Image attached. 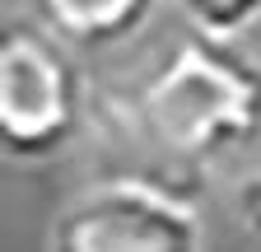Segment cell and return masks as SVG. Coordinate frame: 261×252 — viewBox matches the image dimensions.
<instances>
[{"instance_id":"6da1fadb","label":"cell","mask_w":261,"mask_h":252,"mask_svg":"<svg viewBox=\"0 0 261 252\" xmlns=\"http://www.w3.org/2000/svg\"><path fill=\"white\" fill-rule=\"evenodd\" d=\"M130 131L173 168L219 164L261 140V61L238 42L187 33L130 93Z\"/></svg>"},{"instance_id":"7a4b0ae2","label":"cell","mask_w":261,"mask_h":252,"mask_svg":"<svg viewBox=\"0 0 261 252\" xmlns=\"http://www.w3.org/2000/svg\"><path fill=\"white\" fill-rule=\"evenodd\" d=\"M89 121V89L42 19H5L0 28V149L14 164H42L70 149Z\"/></svg>"},{"instance_id":"3957f363","label":"cell","mask_w":261,"mask_h":252,"mask_svg":"<svg viewBox=\"0 0 261 252\" xmlns=\"http://www.w3.org/2000/svg\"><path fill=\"white\" fill-rule=\"evenodd\" d=\"M51 252H205V219L177 187L121 173L75 192L51 219Z\"/></svg>"},{"instance_id":"277c9868","label":"cell","mask_w":261,"mask_h":252,"mask_svg":"<svg viewBox=\"0 0 261 252\" xmlns=\"http://www.w3.org/2000/svg\"><path fill=\"white\" fill-rule=\"evenodd\" d=\"M33 5H38V19L65 47L103 52L136 38L159 0H33Z\"/></svg>"},{"instance_id":"5b68a950","label":"cell","mask_w":261,"mask_h":252,"mask_svg":"<svg viewBox=\"0 0 261 252\" xmlns=\"http://www.w3.org/2000/svg\"><path fill=\"white\" fill-rule=\"evenodd\" d=\"M177 10L187 14L191 33L233 42L238 33H247L261 19V0H177Z\"/></svg>"},{"instance_id":"8992f818","label":"cell","mask_w":261,"mask_h":252,"mask_svg":"<svg viewBox=\"0 0 261 252\" xmlns=\"http://www.w3.org/2000/svg\"><path fill=\"white\" fill-rule=\"evenodd\" d=\"M243 229H247L252 252H261V178L243 192Z\"/></svg>"}]
</instances>
